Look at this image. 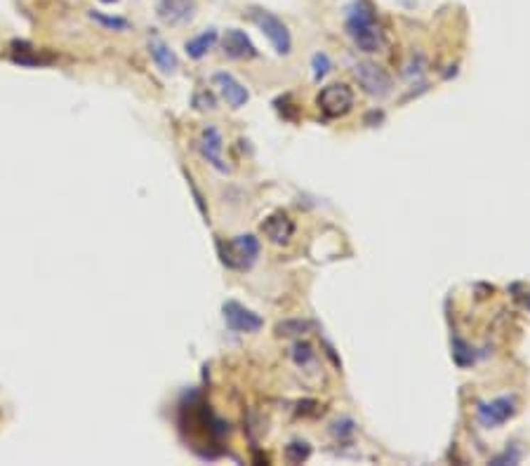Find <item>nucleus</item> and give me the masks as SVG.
<instances>
[{"label": "nucleus", "instance_id": "nucleus-1", "mask_svg": "<svg viewBox=\"0 0 530 466\" xmlns=\"http://www.w3.org/2000/svg\"><path fill=\"white\" fill-rule=\"evenodd\" d=\"M346 31H349L351 40L356 43V48L361 52H380L384 38L382 31L375 21V7L368 3V0H356L349 7V17H346Z\"/></svg>", "mask_w": 530, "mask_h": 466}, {"label": "nucleus", "instance_id": "nucleus-2", "mask_svg": "<svg viewBox=\"0 0 530 466\" xmlns=\"http://www.w3.org/2000/svg\"><path fill=\"white\" fill-rule=\"evenodd\" d=\"M219 257L229 269L248 271L260 257V240L253 233H243V236H236L226 243H219Z\"/></svg>", "mask_w": 530, "mask_h": 466}, {"label": "nucleus", "instance_id": "nucleus-3", "mask_svg": "<svg viewBox=\"0 0 530 466\" xmlns=\"http://www.w3.org/2000/svg\"><path fill=\"white\" fill-rule=\"evenodd\" d=\"M250 19H253L257 24V28L267 36L269 43L274 45V50L278 52V55H290V50H292L290 31H287V26L276 17V14L264 12V10H253V12H250Z\"/></svg>", "mask_w": 530, "mask_h": 466}, {"label": "nucleus", "instance_id": "nucleus-4", "mask_svg": "<svg viewBox=\"0 0 530 466\" xmlns=\"http://www.w3.org/2000/svg\"><path fill=\"white\" fill-rule=\"evenodd\" d=\"M316 104L328 118H342L349 114L354 107V92L344 82H332V85L323 87L321 92H318Z\"/></svg>", "mask_w": 530, "mask_h": 466}, {"label": "nucleus", "instance_id": "nucleus-5", "mask_svg": "<svg viewBox=\"0 0 530 466\" xmlns=\"http://www.w3.org/2000/svg\"><path fill=\"white\" fill-rule=\"evenodd\" d=\"M354 76L363 87V92L370 97H387L393 87L389 73L373 62H359L354 66Z\"/></svg>", "mask_w": 530, "mask_h": 466}, {"label": "nucleus", "instance_id": "nucleus-6", "mask_svg": "<svg viewBox=\"0 0 530 466\" xmlns=\"http://www.w3.org/2000/svg\"><path fill=\"white\" fill-rule=\"evenodd\" d=\"M514 412H516V403H514L512 396H502L490 403L476 405V419H479V424L483 428H495L499 424H504L507 419L514 417Z\"/></svg>", "mask_w": 530, "mask_h": 466}, {"label": "nucleus", "instance_id": "nucleus-7", "mask_svg": "<svg viewBox=\"0 0 530 466\" xmlns=\"http://www.w3.org/2000/svg\"><path fill=\"white\" fill-rule=\"evenodd\" d=\"M222 313H224L226 325H229V330H233V332H257V330H262L264 325L262 315L245 309L243 304L233 302V299L231 302H224Z\"/></svg>", "mask_w": 530, "mask_h": 466}, {"label": "nucleus", "instance_id": "nucleus-8", "mask_svg": "<svg viewBox=\"0 0 530 466\" xmlns=\"http://www.w3.org/2000/svg\"><path fill=\"white\" fill-rule=\"evenodd\" d=\"M222 146H224L222 134H219L217 127L208 125L206 130L201 132V137H198V151L215 170L226 172V170H229V165H226L224 158H222Z\"/></svg>", "mask_w": 530, "mask_h": 466}, {"label": "nucleus", "instance_id": "nucleus-9", "mask_svg": "<svg viewBox=\"0 0 530 466\" xmlns=\"http://www.w3.org/2000/svg\"><path fill=\"white\" fill-rule=\"evenodd\" d=\"M196 14V3L194 0H161L158 3V17L163 24L179 26L191 21Z\"/></svg>", "mask_w": 530, "mask_h": 466}, {"label": "nucleus", "instance_id": "nucleus-10", "mask_svg": "<svg viewBox=\"0 0 530 466\" xmlns=\"http://www.w3.org/2000/svg\"><path fill=\"white\" fill-rule=\"evenodd\" d=\"M222 48L226 52V57H231V59L257 57V48L253 45V40L248 38V33L240 31V28H226V33L222 36Z\"/></svg>", "mask_w": 530, "mask_h": 466}, {"label": "nucleus", "instance_id": "nucleus-11", "mask_svg": "<svg viewBox=\"0 0 530 466\" xmlns=\"http://www.w3.org/2000/svg\"><path fill=\"white\" fill-rule=\"evenodd\" d=\"M212 82L222 90V97H224L226 104H229L231 109H240V107H245V104H248V99H250L248 90L240 85V82L233 78L231 73H215V76H212Z\"/></svg>", "mask_w": 530, "mask_h": 466}, {"label": "nucleus", "instance_id": "nucleus-12", "mask_svg": "<svg viewBox=\"0 0 530 466\" xmlns=\"http://www.w3.org/2000/svg\"><path fill=\"white\" fill-rule=\"evenodd\" d=\"M262 233L276 245L287 243V240L292 238V233H295V222L285 212H274V215L267 217V220L262 222Z\"/></svg>", "mask_w": 530, "mask_h": 466}, {"label": "nucleus", "instance_id": "nucleus-13", "mask_svg": "<svg viewBox=\"0 0 530 466\" xmlns=\"http://www.w3.org/2000/svg\"><path fill=\"white\" fill-rule=\"evenodd\" d=\"M149 52H151V57H154V62H156V66L161 71H165V73L177 71V64H179L177 62V55L163 40H158V38L151 40L149 43Z\"/></svg>", "mask_w": 530, "mask_h": 466}, {"label": "nucleus", "instance_id": "nucleus-14", "mask_svg": "<svg viewBox=\"0 0 530 466\" xmlns=\"http://www.w3.org/2000/svg\"><path fill=\"white\" fill-rule=\"evenodd\" d=\"M215 43H217V31H215V28H208V31L198 33L196 38L186 40V55L191 59H201V57H206L212 48H215Z\"/></svg>", "mask_w": 530, "mask_h": 466}, {"label": "nucleus", "instance_id": "nucleus-15", "mask_svg": "<svg viewBox=\"0 0 530 466\" xmlns=\"http://www.w3.org/2000/svg\"><path fill=\"white\" fill-rule=\"evenodd\" d=\"M285 460L290 464H302L312 457V445L304 440H292L290 445H285Z\"/></svg>", "mask_w": 530, "mask_h": 466}, {"label": "nucleus", "instance_id": "nucleus-16", "mask_svg": "<svg viewBox=\"0 0 530 466\" xmlns=\"http://www.w3.org/2000/svg\"><path fill=\"white\" fill-rule=\"evenodd\" d=\"M452 358H455V363L460 367H467L474 363V349L469 347L465 340H460V337H452Z\"/></svg>", "mask_w": 530, "mask_h": 466}, {"label": "nucleus", "instance_id": "nucleus-17", "mask_svg": "<svg viewBox=\"0 0 530 466\" xmlns=\"http://www.w3.org/2000/svg\"><path fill=\"white\" fill-rule=\"evenodd\" d=\"M312 327V323L307 320H283L276 325V335L278 337H297V335H304L307 330Z\"/></svg>", "mask_w": 530, "mask_h": 466}, {"label": "nucleus", "instance_id": "nucleus-18", "mask_svg": "<svg viewBox=\"0 0 530 466\" xmlns=\"http://www.w3.org/2000/svg\"><path fill=\"white\" fill-rule=\"evenodd\" d=\"M90 17H92L97 24L111 28V31H125V28L130 26V21H127V19H123V17H109V14H102V12H90Z\"/></svg>", "mask_w": 530, "mask_h": 466}, {"label": "nucleus", "instance_id": "nucleus-19", "mask_svg": "<svg viewBox=\"0 0 530 466\" xmlns=\"http://www.w3.org/2000/svg\"><path fill=\"white\" fill-rule=\"evenodd\" d=\"M312 69H314V78L316 80H321L325 73H328L330 69H332V64H330V57L325 55V52H316V55L312 57Z\"/></svg>", "mask_w": 530, "mask_h": 466}, {"label": "nucleus", "instance_id": "nucleus-20", "mask_svg": "<svg viewBox=\"0 0 530 466\" xmlns=\"http://www.w3.org/2000/svg\"><path fill=\"white\" fill-rule=\"evenodd\" d=\"M292 360L297 363L300 367L302 365H309L314 360V351H312V347H309L307 342H297L292 347Z\"/></svg>", "mask_w": 530, "mask_h": 466}, {"label": "nucleus", "instance_id": "nucleus-21", "mask_svg": "<svg viewBox=\"0 0 530 466\" xmlns=\"http://www.w3.org/2000/svg\"><path fill=\"white\" fill-rule=\"evenodd\" d=\"M194 107L198 111H212V109H217V99L208 90H201V92L194 94Z\"/></svg>", "mask_w": 530, "mask_h": 466}, {"label": "nucleus", "instance_id": "nucleus-22", "mask_svg": "<svg viewBox=\"0 0 530 466\" xmlns=\"http://www.w3.org/2000/svg\"><path fill=\"white\" fill-rule=\"evenodd\" d=\"M521 460V450H504L502 455L499 457H495V460H490V464H495V466H502V464H516Z\"/></svg>", "mask_w": 530, "mask_h": 466}, {"label": "nucleus", "instance_id": "nucleus-23", "mask_svg": "<svg viewBox=\"0 0 530 466\" xmlns=\"http://www.w3.org/2000/svg\"><path fill=\"white\" fill-rule=\"evenodd\" d=\"M102 3H116V0H102Z\"/></svg>", "mask_w": 530, "mask_h": 466}]
</instances>
